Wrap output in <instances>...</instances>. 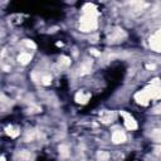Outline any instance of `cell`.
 <instances>
[{"mask_svg": "<svg viewBox=\"0 0 161 161\" xmlns=\"http://www.w3.org/2000/svg\"><path fill=\"white\" fill-rule=\"evenodd\" d=\"M97 28V9L93 4L83 6V15L81 18L79 29L82 32H91Z\"/></svg>", "mask_w": 161, "mask_h": 161, "instance_id": "6da1fadb", "label": "cell"}, {"mask_svg": "<svg viewBox=\"0 0 161 161\" xmlns=\"http://www.w3.org/2000/svg\"><path fill=\"white\" fill-rule=\"evenodd\" d=\"M144 91L146 92L150 100H160L161 98V81L157 78L152 79L149 86L144 88Z\"/></svg>", "mask_w": 161, "mask_h": 161, "instance_id": "7a4b0ae2", "label": "cell"}, {"mask_svg": "<svg viewBox=\"0 0 161 161\" xmlns=\"http://www.w3.org/2000/svg\"><path fill=\"white\" fill-rule=\"evenodd\" d=\"M150 47L152 51L161 53V28L150 38Z\"/></svg>", "mask_w": 161, "mask_h": 161, "instance_id": "3957f363", "label": "cell"}, {"mask_svg": "<svg viewBox=\"0 0 161 161\" xmlns=\"http://www.w3.org/2000/svg\"><path fill=\"white\" fill-rule=\"evenodd\" d=\"M121 116H124V118H125V126L128 130H136L137 128V122L135 121V118L132 117L130 113L121 111Z\"/></svg>", "mask_w": 161, "mask_h": 161, "instance_id": "277c9868", "label": "cell"}, {"mask_svg": "<svg viewBox=\"0 0 161 161\" xmlns=\"http://www.w3.org/2000/svg\"><path fill=\"white\" fill-rule=\"evenodd\" d=\"M135 100L137 101V103H140V105H144V106L149 105V102L151 101L144 89H142V91H140V92H137V93L135 94Z\"/></svg>", "mask_w": 161, "mask_h": 161, "instance_id": "5b68a950", "label": "cell"}, {"mask_svg": "<svg viewBox=\"0 0 161 161\" xmlns=\"http://www.w3.org/2000/svg\"><path fill=\"white\" fill-rule=\"evenodd\" d=\"M112 141H113V144H124L125 141H126L125 132L115 131V132H113V135H112Z\"/></svg>", "mask_w": 161, "mask_h": 161, "instance_id": "8992f818", "label": "cell"}, {"mask_svg": "<svg viewBox=\"0 0 161 161\" xmlns=\"http://www.w3.org/2000/svg\"><path fill=\"white\" fill-rule=\"evenodd\" d=\"M116 115L113 111H103L101 115V122L103 124H108V122H112V120H115Z\"/></svg>", "mask_w": 161, "mask_h": 161, "instance_id": "52a82bcc", "label": "cell"}, {"mask_svg": "<svg viewBox=\"0 0 161 161\" xmlns=\"http://www.w3.org/2000/svg\"><path fill=\"white\" fill-rule=\"evenodd\" d=\"M88 100H89V94H88V93L84 94V93L81 91V92H78L77 94H75V101H77L78 103H87Z\"/></svg>", "mask_w": 161, "mask_h": 161, "instance_id": "ba28073f", "label": "cell"}, {"mask_svg": "<svg viewBox=\"0 0 161 161\" xmlns=\"http://www.w3.org/2000/svg\"><path fill=\"white\" fill-rule=\"evenodd\" d=\"M30 59H32V55L29 53H22V54H19V57H18L19 63H22V64H28L30 62Z\"/></svg>", "mask_w": 161, "mask_h": 161, "instance_id": "9c48e42d", "label": "cell"}, {"mask_svg": "<svg viewBox=\"0 0 161 161\" xmlns=\"http://www.w3.org/2000/svg\"><path fill=\"white\" fill-rule=\"evenodd\" d=\"M122 34H124V32L120 30V29L113 30V32H112V35H111V39H112V40H120L121 37H122Z\"/></svg>", "mask_w": 161, "mask_h": 161, "instance_id": "30bf717a", "label": "cell"}, {"mask_svg": "<svg viewBox=\"0 0 161 161\" xmlns=\"http://www.w3.org/2000/svg\"><path fill=\"white\" fill-rule=\"evenodd\" d=\"M108 159V154L105 152V151H101V152H98V160L100 161H106Z\"/></svg>", "mask_w": 161, "mask_h": 161, "instance_id": "8fae6325", "label": "cell"}, {"mask_svg": "<svg viewBox=\"0 0 161 161\" xmlns=\"http://www.w3.org/2000/svg\"><path fill=\"white\" fill-rule=\"evenodd\" d=\"M51 82H52V77H51V75H44V77L42 78V83L45 84V86L51 84Z\"/></svg>", "mask_w": 161, "mask_h": 161, "instance_id": "7c38bea8", "label": "cell"}, {"mask_svg": "<svg viewBox=\"0 0 161 161\" xmlns=\"http://www.w3.org/2000/svg\"><path fill=\"white\" fill-rule=\"evenodd\" d=\"M59 152H61V155H62L63 157L68 156V149H67V146H61V147H59Z\"/></svg>", "mask_w": 161, "mask_h": 161, "instance_id": "4fadbf2b", "label": "cell"}, {"mask_svg": "<svg viewBox=\"0 0 161 161\" xmlns=\"http://www.w3.org/2000/svg\"><path fill=\"white\" fill-rule=\"evenodd\" d=\"M8 134H9V135H10L12 137H16V136L19 135V131H18V130H13V128L10 127V128H9V130H8Z\"/></svg>", "mask_w": 161, "mask_h": 161, "instance_id": "5bb4252c", "label": "cell"}, {"mask_svg": "<svg viewBox=\"0 0 161 161\" xmlns=\"http://www.w3.org/2000/svg\"><path fill=\"white\" fill-rule=\"evenodd\" d=\"M154 113H161V103H159V105L156 107H154Z\"/></svg>", "mask_w": 161, "mask_h": 161, "instance_id": "9a60e30c", "label": "cell"}, {"mask_svg": "<svg viewBox=\"0 0 161 161\" xmlns=\"http://www.w3.org/2000/svg\"><path fill=\"white\" fill-rule=\"evenodd\" d=\"M61 62H62L63 64H65V65L69 64V59L67 58V57H62V58H61Z\"/></svg>", "mask_w": 161, "mask_h": 161, "instance_id": "2e32d148", "label": "cell"}, {"mask_svg": "<svg viewBox=\"0 0 161 161\" xmlns=\"http://www.w3.org/2000/svg\"><path fill=\"white\" fill-rule=\"evenodd\" d=\"M25 44H26L28 47H32V48H35V44H34V43H32V42H29V40H25Z\"/></svg>", "mask_w": 161, "mask_h": 161, "instance_id": "e0dca14e", "label": "cell"}, {"mask_svg": "<svg viewBox=\"0 0 161 161\" xmlns=\"http://www.w3.org/2000/svg\"><path fill=\"white\" fill-rule=\"evenodd\" d=\"M156 151H157V152H161V146H157L156 147Z\"/></svg>", "mask_w": 161, "mask_h": 161, "instance_id": "ac0fdd59", "label": "cell"}, {"mask_svg": "<svg viewBox=\"0 0 161 161\" xmlns=\"http://www.w3.org/2000/svg\"><path fill=\"white\" fill-rule=\"evenodd\" d=\"M2 161H5V157L4 156H2Z\"/></svg>", "mask_w": 161, "mask_h": 161, "instance_id": "d6986e66", "label": "cell"}]
</instances>
